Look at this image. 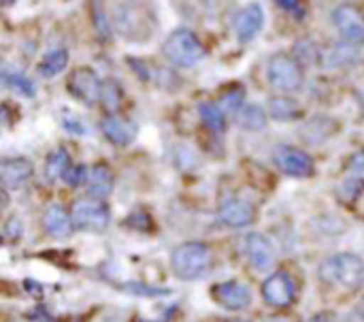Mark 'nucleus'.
I'll list each match as a JSON object with an SVG mask.
<instances>
[{
	"label": "nucleus",
	"instance_id": "nucleus-14",
	"mask_svg": "<svg viewBox=\"0 0 364 322\" xmlns=\"http://www.w3.org/2000/svg\"><path fill=\"white\" fill-rule=\"evenodd\" d=\"M100 130L107 137V141H111L117 147L130 145L136 137V124L115 113H109L100 120Z\"/></svg>",
	"mask_w": 364,
	"mask_h": 322
},
{
	"label": "nucleus",
	"instance_id": "nucleus-9",
	"mask_svg": "<svg viewBox=\"0 0 364 322\" xmlns=\"http://www.w3.org/2000/svg\"><path fill=\"white\" fill-rule=\"evenodd\" d=\"M273 162L288 177H311L316 171L314 158L307 152L292 145H279L273 152Z\"/></svg>",
	"mask_w": 364,
	"mask_h": 322
},
{
	"label": "nucleus",
	"instance_id": "nucleus-6",
	"mask_svg": "<svg viewBox=\"0 0 364 322\" xmlns=\"http://www.w3.org/2000/svg\"><path fill=\"white\" fill-rule=\"evenodd\" d=\"M102 88L98 73L90 66H77L66 77V90L73 98H77L83 105H96L102 100Z\"/></svg>",
	"mask_w": 364,
	"mask_h": 322
},
{
	"label": "nucleus",
	"instance_id": "nucleus-17",
	"mask_svg": "<svg viewBox=\"0 0 364 322\" xmlns=\"http://www.w3.org/2000/svg\"><path fill=\"white\" fill-rule=\"evenodd\" d=\"M218 220L230 229H243L250 227L256 220V209L241 199H230L218 209Z\"/></svg>",
	"mask_w": 364,
	"mask_h": 322
},
{
	"label": "nucleus",
	"instance_id": "nucleus-3",
	"mask_svg": "<svg viewBox=\"0 0 364 322\" xmlns=\"http://www.w3.org/2000/svg\"><path fill=\"white\" fill-rule=\"evenodd\" d=\"M162 53L168 64L177 68H192L205 58V47L190 28H177L166 36Z\"/></svg>",
	"mask_w": 364,
	"mask_h": 322
},
{
	"label": "nucleus",
	"instance_id": "nucleus-22",
	"mask_svg": "<svg viewBox=\"0 0 364 322\" xmlns=\"http://www.w3.org/2000/svg\"><path fill=\"white\" fill-rule=\"evenodd\" d=\"M198 115L203 120V124L213 130V133H224L226 130V111L220 107V103L207 100L198 105Z\"/></svg>",
	"mask_w": 364,
	"mask_h": 322
},
{
	"label": "nucleus",
	"instance_id": "nucleus-7",
	"mask_svg": "<svg viewBox=\"0 0 364 322\" xmlns=\"http://www.w3.org/2000/svg\"><path fill=\"white\" fill-rule=\"evenodd\" d=\"M115 26L124 36L145 38L151 32L149 11L134 0H126L115 9Z\"/></svg>",
	"mask_w": 364,
	"mask_h": 322
},
{
	"label": "nucleus",
	"instance_id": "nucleus-11",
	"mask_svg": "<svg viewBox=\"0 0 364 322\" xmlns=\"http://www.w3.org/2000/svg\"><path fill=\"white\" fill-rule=\"evenodd\" d=\"M262 299L267 301V306L271 308H288L294 303L296 299V286H294V280L279 271V274H273L269 276L264 282H262Z\"/></svg>",
	"mask_w": 364,
	"mask_h": 322
},
{
	"label": "nucleus",
	"instance_id": "nucleus-29",
	"mask_svg": "<svg viewBox=\"0 0 364 322\" xmlns=\"http://www.w3.org/2000/svg\"><path fill=\"white\" fill-rule=\"evenodd\" d=\"M21 231H23L21 220L11 218V220L4 224V239H6V242H15V239H19V237H21Z\"/></svg>",
	"mask_w": 364,
	"mask_h": 322
},
{
	"label": "nucleus",
	"instance_id": "nucleus-18",
	"mask_svg": "<svg viewBox=\"0 0 364 322\" xmlns=\"http://www.w3.org/2000/svg\"><path fill=\"white\" fill-rule=\"evenodd\" d=\"M113 186H115V175H113V171H111L109 165L98 162V165L90 167L85 188H87V194H90L92 199L105 201V199L113 192Z\"/></svg>",
	"mask_w": 364,
	"mask_h": 322
},
{
	"label": "nucleus",
	"instance_id": "nucleus-2",
	"mask_svg": "<svg viewBox=\"0 0 364 322\" xmlns=\"http://www.w3.org/2000/svg\"><path fill=\"white\" fill-rule=\"evenodd\" d=\"M267 79L269 85L282 94H294L305 83V68L303 62L288 51H277L271 56L267 64Z\"/></svg>",
	"mask_w": 364,
	"mask_h": 322
},
{
	"label": "nucleus",
	"instance_id": "nucleus-5",
	"mask_svg": "<svg viewBox=\"0 0 364 322\" xmlns=\"http://www.w3.org/2000/svg\"><path fill=\"white\" fill-rule=\"evenodd\" d=\"M70 216L75 229L85 233H102L111 222V209L107 207V203L92 197L77 199L70 207Z\"/></svg>",
	"mask_w": 364,
	"mask_h": 322
},
{
	"label": "nucleus",
	"instance_id": "nucleus-27",
	"mask_svg": "<svg viewBox=\"0 0 364 322\" xmlns=\"http://www.w3.org/2000/svg\"><path fill=\"white\" fill-rule=\"evenodd\" d=\"M87 173H90V169L87 167H81V165H70V169L64 173V182H66V186H70V188H77V186H85V182H87Z\"/></svg>",
	"mask_w": 364,
	"mask_h": 322
},
{
	"label": "nucleus",
	"instance_id": "nucleus-32",
	"mask_svg": "<svg viewBox=\"0 0 364 322\" xmlns=\"http://www.w3.org/2000/svg\"><path fill=\"white\" fill-rule=\"evenodd\" d=\"M307 322H337V318H335L333 314L326 312V314H316V316H311Z\"/></svg>",
	"mask_w": 364,
	"mask_h": 322
},
{
	"label": "nucleus",
	"instance_id": "nucleus-19",
	"mask_svg": "<svg viewBox=\"0 0 364 322\" xmlns=\"http://www.w3.org/2000/svg\"><path fill=\"white\" fill-rule=\"evenodd\" d=\"M269 115L279 122H292L303 115V107L290 96H273L269 100Z\"/></svg>",
	"mask_w": 364,
	"mask_h": 322
},
{
	"label": "nucleus",
	"instance_id": "nucleus-34",
	"mask_svg": "<svg viewBox=\"0 0 364 322\" xmlns=\"http://www.w3.org/2000/svg\"><path fill=\"white\" fill-rule=\"evenodd\" d=\"M226 322H250V321H239V318H235V321H226Z\"/></svg>",
	"mask_w": 364,
	"mask_h": 322
},
{
	"label": "nucleus",
	"instance_id": "nucleus-21",
	"mask_svg": "<svg viewBox=\"0 0 364 322\" xmlns=\"http://www.w3.org/2000/svg\"><path fill=\"white\" fill-rule=\"evenodd\" d=\"M68 64V51L64 47L60 49H51L49 53L43 56V60L38 62V75L45 79H51L55 75H60Z\"/></svg>",
	"mask_w": 364,
	"mask_h": 322
},
{
	"label": "nucleus",
	"instance_id": "nucleus-31",
	"mask_svg": "<svg viewBox=\"0 0 364 322\" xmlns=\"http://www.w3.org/2000/svg\"><path fill=\"white\" fill-rule=\"evenodd\" d=\"M277 4L282 9H286L288 13H294L296 17H303L305 15V9H303V2L301 0H277Z\"/></svg>",
	"mask_w": 364,
	"mask_h": 322
},
{
	"label": "nucleus",
	"instance_id": "nucleus-16",
	"mask_svg": "<svg viewBox=\"0 0 364 322\" xmlns=\"http://www.w3.org/2000/svg\"><path fill=\"white\" fill-rule=\"evenodd\" d=\"M32 173L34 169L28 158H4L0 162V180L6 190L23 188L30 182Z\"/></svg>",
	"mask_w": 364,
	"mask_h": 322
},
{
	"label": "nucleus",
	"instance_id": "nucleus-1",
	"mask_svg": "<svg viewBox=\"0 0 364 322\" xmlns=\"http://www.w3.org/2000/svg\"><path fill=\"white\" fill-rule=\"evenodd\" d=\"M318 278L326 286L356 291L364 284V261L350 252L328 256L318 267Z\"/></svg>",
	"mask_w": 364,
	"mask_h": 322
},
{
	"label": "nucleus",
	"instance_id": "nucleus-28",
	"mask_svg": "<svg viewBox=\"0 0 364 322\" xmlns=\"http://www.w3.org/2000/svg\"><path fill=\"white\" fill-rule=\"evenodd\" d=\"M363 188H364L363 177H352V180H346V182L341 184L339 194H341L343 199L352 201V199H356V197L360 194V190H363Z\"/></svg>",
	"mask_w": 364,
	"mask_h": 322
},
{
	"label": "nucleus",
	"instance_id": "nucleus-4",
	"mask_svg": "<svg viewBox=\"0 0 364 322\" xmlns=\"http://www.w3.org/2000/svg\"><path fill=\"white\" fill-rule=\"evenodd\" d=\"M211 267V250L200 242L179 244L171 254V269L181 280H196Z\"/></svg>",
	"mask_w": 364,
	"mask_h": 322
},
{
	"label": "nucleus",
	"instance_id": "nucleus-15",
	"mask_svg": "<svg viewBox=\"0 0 364 322\" xmlns=\"http://www.w3.org/2000/svg\"><path fill=\"white\" fill-rule=\"evenodd\" d=\"M41 224H43L45 235H49L53 239H66L75 231L73 216L62 205H58V203H51V205L45 207Z\"/></svg>",
	"mask_w": 364,
	"mask_h": 322
},
{
	"label": "nucleus",
	"instance_id": "nucleus-20",
	"mask_svg": "<svg viewBox=\"0 0 364 322\" xmlns=\"http://www.w3.org/2000/svg\"><path fill=\"white\" fill-rule=\"evenodd\" d=\"M237 122L243 130H250V133H258V130H264L267 128V111L258 105H243L237 113Z\"/></svg>",
	"mask_w": 364,
	"mask_h": 322
},
{
	"label": "nucleus",
	"instance_id": "nucleus-23",
	"mask_svg": "<svg viewBox=\"0 0 364 322\" xmlns=\"http://www.w3.org/2000/svg\"><path fill=\"white\" fill-rule=\"evenodd\" d=\"M70 169V156L66 150L58 147L53 150L49 156H47V162H45V177L47 182H55L60 177H64V173Z\"/></svg>",
	"mask_w": 364,
	"mask_h": 322
},
{
	"label": "nucleus",
	"instance_id": "nucleus-24",
	"mask_svg": "<svg viewBox=\"0 0 364 322\" xmlns=\"http://www.w3.org/2000/svg\"><path fill=\"white\" fill-rule=\"evenodd\" d=\"M2 79H4V83H6L13 92H17V94H23V96H28V98H32V96L36 94V85L30 81V77H26V75L19 73V71L4 68Z\"/></svg>",
	"mask_w": 364,
	"mask_h": 322
},
{
	"label": "nucleus",
	"instance_id": "nucleus-8",
	"mask_svg": "<svg viewBox=\"0 0 364 322\" xmlns=\"http://www.w3.org/2000/svg\"><path fill=\"white\" fill-rule=\"evenodd\" d=\"M333 26L335 30L339 32V36L358 47L364 43V11L358 4H352V2H346V4H339L335 11H333Z\"/></svg>",
	"mask_w": 364,
	"mask_h": 322
},
{
	"label": "nucleus",
	"instance_id": "nucleus-10",
	"mask_svg": "<svg viewBox=\"0 0 364 322\" xmlns=\"http://www.w3.org/2000/svg\"><path fill=\"white\" fill-rule=\"evenodd\" d=\"M211 297L218 306L230 312H241L252 306V291L247 284L239 280H228L222 284H215L211 289Z\"/></svg>",
	"mask_w": 364,
	"mask_h": 322
},
{
	"label": "nucleus",
	"instance_id": "nucleus-25",
	"mask_svg": "<svg viewBox=\"0 0 364 322\" xmlns=\"http://www.w3.org/2000/svg\"><path fill=\"white\" fill-rule=\"evenodd\" d=\"M243 100H245V90H243V85H232L230 90H226V92L222 94L220 107H222L226 113H239V109L243 107Z\"/></svg>",
	"mask_w": 364,
	"mask_h": 322
},
{
	"label": "nucleus",
	"instance_id": "nucleus-12",
	"mask_svg": "<svg viewBox=\"0 0 364 322\" xmlns=\"http://www.w3.org/2000/svg\"><path fill=\"white\" fill-rule=\"evenodd\" d=\"M245 256L256 271H269L275 265V248L262 233H250L245 237Z\"/></svg>",
	"mask_w": 364,
	"mask_h": 322
},
{
	"label": "nucleus",
	"instance_id": "nucleus-30",
	"mask_svg": "<svg viewBox=\"0 0 364 322\" xmlns=\"http://www.w3.org/2000/svg\"><path fill=\"white\" fill-rule=\"evenodd\" d=\"M64 130L66 133H75V135H85L87 133V128L81 124V120L79 118H75V115H68V118H64Z\"/></svg>",
	"mask_w": 364,
	"mask_h": 322
},
{
	"label": "nucleus",
	"instance_id": "nucleus-33",
	"mask_svg": "<svg viewBox=\"0 0 364 322\" xmlns=\"http://www.w3.org/2000/svg\"><path fill=\"white\" fill-rule=\"evenodd\" d=\"M267 322H292L288 316H275V318H271V321Z\"/></svg>",
	"mask_w": 364,
	"mask_h": 322
},
{
	"label": "nucleus",
	"instance_id": "nucleus-13",
	"mask_svg": "<svg viewBox=\"0 0 364 322\" xmlns=\"http://www.w3.org/2000/svg\"><path fill=\"white\" fill-rule=\"evenodd\" d=\"M264 26V11L258 2L243 6L235 17V34L241 43H252Z\"/></svg>",
	"mask_w": 364,
	"mask_h": 322
},
{
	"label": "nucleus",
	"instance_id": "nucleus-26",
	"mask_svg": "<svg viewBox=\"0 0 364 322\" xmlns=\"http://www.w3.org/2000/svg\"><path fill=\"white\" fill-rule=\"evenodd\" d=\"M92 19H94V30H96V36L100 41H109L111 36V28H109V21H107V15L100 6H96V0H92Z\"/></svg>",
	"mask_w": 364,
	"mask_h": 322
}]
</instances>
